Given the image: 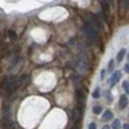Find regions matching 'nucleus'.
Returning <instances> with one entry per match:
<instances>
[{
  "label": "nucleus",
  "mask_w": 129,
  "mask_h": 129,
  "mask_svg": "<svg viewBox=\"0 0 129 129\" xmlns=\"http://www.w3.org/2000/svg\"><path fill=\"white\" fill-rule=\"evenodd\" d=\"M83 30L85 32V36H87L90 41H95L97 40V31L89 25V23H84Z\"/></svg>",
  "instance_id": "1"
},
{
  "label": "nucleus",
  "mask_w": 129,
  "mask_h": 129,
  "mask_svg": "<svg viewBox=\"0 0 129 129\" xmlns=\"http://www.w3.org/2000/svg\"><path fill=\"white\" fill-rule=\"evenodd\" d=\"M88 21L92 23V27H97V28H102V25L100 22V19L97 18L95 16H92V14H88Z\"/></svg>",
  "instance_id": "2"
},
{
  "label": "nucleus",
  "mask_w": 129,
  "mask_h": 129,
  "mask_svg": "<svg viewBox=\"0 0 129 129\" xmlns=\"http://www.w3.org/2000/svg\"><path fill=\"white\" fill-rule=\"evenodd\" d=\"M120 79H121V72H120V71H114V72H112L111 79L109 80V83H110L111 87H114V85H115L117 81H119Z\"/></svg>",
  "instance_id": "3"
},
{
  "label": "nucleus",
  "mask_w": 129,
  "mask_h": 129,
  "mask_svg": "<svg viewBox=\"0 0 129 129\" xmlns=\"http://www.w3.org/2000/svg\"><path fill=\"white\" fill-rule=\"evenodd\" d=\"M13 120L12 119H3L0 125H2V129H12L13 128Z\"/></svg>",
  "instance_id": "4"
},
{
  "label": "nucleus",
  "mask_w": 129,
  "mask_h": 129,
  "mask_svg": "<svg viewBox=\"0 0 129 129\" xmlns=\"http://www.w3.org/2000/svg\"><path fill=\"white\" fill-rule=\"evenodd\" d=\"M72 116H74V119L76 121H80L81 117H83V111L76 107V109H74V111H72Z\"/></svg>",
  "instance_id": "5"
},
{
  "label": "nucleus",
  "mask_w": 129,
  "mask_h": 129,
  "mask_svg": "<svg viewBox=\"0 0 129 129\" xmlns=\"http://www.w3.org/2000/svg\"><path fill=\"white\" fill-rule=\"evenodd\" d=\"M128 106V97L126 95H120V101H119V107L121 110H124Z\"/></svg>",
  "instance_id": "6"
},
{
  "label": "nucleus",
  "mask_w": 129,
  "mask_h": 129,
  "mask_svg": "<svg viewBox=\"0 0 129 129\" xmlns=\"http://www.w3.org/2000/svg\"><path fill=\"white\" fill-rule=\"evenodd\" d=\"M18 80V84L19 85H27L28 84V81H30V78H28V75H22L19 79H17Z\"/></svg>",
  "instance_id": "7"
},
{
  "label": "nucleus",
  "mask_w": 129,
  "mask_h": 129,
  "mask_svg": "<svg viewBox=\"0 0 129 129\" xmlns=\"http://www.w3.org/2000/svg\"><path fill=\"white\" fill-rule=\"evenodd\" d=\"M112 112L110 111V110H107V111H105L103 112V115H102V120L103 121H109V120H111L112 119Z\"/></svg>",
  "instance_id": "8"
},
{
  "label": "nucleus",
  "mask_w": 129,
  "mask_h": 129,
  "mask_svg": "<svg viewBox=\"0 0 129 129\" xmlns=\"http://www.w3.org/2000/svg\"><path fill=\"white\" fill-rule=\"evenodd\" d=\"M126 54V49H121L119 53H117V57H116V62H121L124 56Z\"/></svg>",
  "instance_id": "9"
},
{
  "label": "nucleus",
  "mask_w": 129,
  "mask_h": 129,
  "mask_svg": "<svg viewBox=\"0 0 129 129\" xmlns=\"http://www.w3.org/2000/svg\"><path fill=\"white\" fill-rule=\"evenodd\" d=\"M111 128H112V129H119V128H121V123H120V120H119V119L114 120V123H112Z\"/></svg>",
  "instance_id": "10"
},
{
  "label": "nucleus",
  "mask_w": 129,
  "mask_h": 129,
  "mask_svg": "<svg viewBox=\"0 0 129 129\" xmlns=\"http://www.w3.org/2000/svg\"><path fill=\"white\" fill-rule=\"evenodd\" d=\"M100 93H101V89H100V87H97V88L94 89V92H93V98H95V100L100 98V97H101Z\"/></svg>",
  "instance_id": "11"
},
{
  "label": "nucleus",
  "mask_w": 129,
  "mask_h": 129,
  "mask_svg": "<svg viewBox=\"0 0 129 129\" xmlns=\"http://www.w3.org/2000/svg\"><path fill=\"white\" fill-rule=\"evenodd\" d=\"M93 112H94L95 115H100V114L102 112V106H94V107H93Z\"/></svg>",
  "instance_id": "12"
},
{
  "label": "nucleus",
  "mask_w": 129,
  "mask_h": 129,
  "mask_svg": "<svg viewBox=\"0 0 129 129\" xmlns=\"http://www.w3.org/2000/svg\"><path fill=\"white\" fill-rule=\"evenodd\" d=\"M8 34H9V38L12 39V40H16V39H17V34H16L13 30H9V31H8Z\"/></svg>",
  "instance_id": "13"
},
{
  "label": "nucleus",
  "mask_w": 129,
  "mask_h": 129,
  "mask_svg": "<svg viewBox=\"0 0 129 129\" xmlns=\"http://www.w3.org/2000/svg\"><path fill=\"white\" fill-rule=\"evenodd\" d=\"M106 98H107V102H112V97H111V92L110 90L106 92Z\"/></svg>",
  "instance_id": "14"
},
{
  "label": "nucleus",
  "mask_w": 129,
  "mask_h": 129,
  "mask_svg": "<svg viewBox=\"0 0 129 129\" xmlns=\"http://www.w3.org/2000/svg\"><path fill=\"white\" fill-rule=\"evenodd\" d=\"M115 61L114 59H110V62H109V71H112L114 70V66H115Z\"/></svg>",
  "instance_id": "15"
},
{
  "label": "nucleus",
  "mask_w": 129,
  "mask_h": 129,
  "mask_svg": "<svg viewBox=\"0 0 129 129\" xmlns=\"http://www.w3.org/2000/svg\"><path fill=\"white\" fill-rule=\"evenodd\" d=\"M123 88H124V90H125V92H126V93H128V92H129V83H128V81H126V80H125V81H124V83H123Z\"/></svg>",
  "instance_id": "16"
},
{
  "label": "nucleus",
  "mask_w": 129,
  "mask_h": 129,
  "mask_svg": "<svg viewBox=\"0 0 129 129\" xmlns=\"http://www.w3.org/2000/svg\"><path fill=\"white\" fill-rule=\"evenodd\" d=\"M95 128H97L95 123H90V124H89V128H88V129H95Z\"/></svg>",
  "instance_id": "17"
},
{
  "label": "nucleus",
  "mask_w": 129,
  "mask_h": 129,
  "mask_svg": "<svg viewBox=\"0 0 129 129\" xmlns=\"http://www.w3.org/2000/svg\"><path fill=\"white\" fill-rule=\"evenodd\" d=\"M124 71H125V72H126V74H128V72H129V64H128V63H126V64H125V66H124Z\"/></svg>",
  "instance_id": "18"
},
{
  "label": "nucleus",
  "mask_w": 129,
  "mask_h": 129,
  "mask_svg": "<svg viewBox=\"0 0 129 129\" xmlns=\"http://www.w3.org/2000/svg\"><path fill=\"white\" fill-rule=\"evenodd\" d=\"M105 72H106V70H102V75H101V79H105Z\"/></svg>",
  "instance_id": "19"
},
{
  "label": "nucleus",
  "mask_w": 129,
  "mask_h": 129,
  "mask_svg": "<svg viewBox=\"0 0 129 129\" xmlns=\"http://www.w3.org/2000/svg\"><path fill=\"white\" fill-rule=\"evenodd\" d=\"M123 128H124V129H129V125H128V124H124Z\"/></svg>",
  "instance_id": "20"
},
{
  "label": "nucleus",
  "mask_w": 129,
  "mask_h": 129,
  "mask_svg": "<svg viewBox=\"0 0 129 129\" xmlns=\"http://www.w3.org/2000/svg\"><path fill=\"white\" fill-rule=\"evenodd\" d=\"M103 129H110V128H109V125H106V126H105Z\"/></svg>",
  "instance_id": "21"
}]
</instances>
